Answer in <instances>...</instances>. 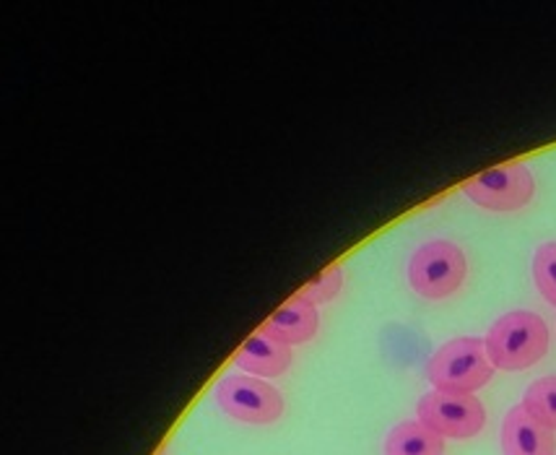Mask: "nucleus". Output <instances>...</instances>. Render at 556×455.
<instances>
[{"label": "nucleus", "instance_id": "f257e3e1", "mask_svg": "<svg viewBox=\"0 0 556 455\" xmlns=\"http://www.w3.org/2000/svg\"><path fill=\"white\" fill-rule=\"evenodd\" d=\"M486 354L494 369L505 372H522L533 367L548 352V326L541 315L531 309H513L505 313L494 326L489 328Z\"/></svg>", "mask_w": 556, "mask_h": 455}, {"label": "nucleus", "instance_id": "f03ea898", "mask_svg": "<svg viewBox=\"0 0 556 455\" xmlns=\"http://www.w3.org/2000/svg\"><path fill=\"white\" fill-rule=\"evenodd\" d=\"M494 375V365L486 354L484 339L460 336L450 339L427 362V380L434 391L473 395L486 386Z\"/></svg>", "mask_w": 556, "mask_h": 455}, {"label": "nucleus", "instance_id": "7ed1b4c3", "mask_svg": "<svg viewBox=\"0 0 556 455\" xmlns=\"http://www.w3.org/2000/svg\"><path fill=\"white\" fill-rule=\"evenodd\" d=\"M468 276L466 253L450 240H429L408 261V283L424 300H447Z\"/></svg>", "mask_w": 556, "mask_h": 455}, {"label": "nucleus", "instance_id": "20e7f679", "mask_svg": "<svg viewBox=\"0 0 556 455\" xmlns=\"http://www.w3.org/2000/svg\"><path fill=\"white\" fill-rule=\"evenodd\" d=\"M214 399L224 414L244 425H276L283 417V395L253 375H227L214 388Z\"/></svg>", "mask_w": 556, "mask_h": 455}, {"label": "nucleus", "instance_id": "39448f33", "mask_svg": "<svg viewBox=\"0 0 556 455\" xmlns=\"http://www.w3.org/2000/svg\"><path fill=\"white\" fill-rule=\"evenodd\" d=\"M463 193L471 198L476 206L509 214V211L526 208L533 201L535 180L526 164L515 162L471 177L463 185Z\"/></svg>", "mask_w": 556, "mask_h": 455}, {"label": "nucleus", "instance_id": "423d86ee", "mask_svg": "<svg viewBox=\"0 0 556 455\" xmlns=\"http://www.w3.org/2000/svg\"><path fill=\"white\" fill-rule=\"evenodd\" d=\"M416 412L421 425L450 440H471L486 425V408L476 395L432 391L419 401Z\"/></svg>", "mask_w": 556, "mask_h": 455}, {"label": "nucleus", "instance_id": "0eeeda50", "mask_svg": "<svg viewBox=\"0 0 556 455\" xmlns=\"http://www.w3.org/2000/svg\"><path fill=\"white\" fill-rule=\"evenodd\" d=\"M502 453L505 455H556L554 430L541 425L526 408L513 406L502 421Z\"/></svg>", "mask_w": 556, "mask_h": 455}, {"label": "nucleus", "instance_id": "6e6552de", "mask_svg": "<svg viewBox=\"0 0 556 455\" xmlns=\"http://www.w3.org/2000/svg\"><path fill=\"white\" fill-rule=\"evenodd\" d=\"M294 362L291 346L268 336L266 331H257L244 341L240 354L235 357V365L244 369L253 378H281Z\"/></svg>", "mask_w": 556, "mask_h": 455}, {"label": "nucleus", "instance_id": "1a4fd4ad", "mask_svg": "<svg viewBox=\"0 0 556 455\" xmlns=\"http://www.w3.org/2000/svg\"><path fill=\"white\" fill-rule=\"evenodd\" d=\"M320 328V313H317V305L307 302L304 296L294 294L281 309H276L270 318L263 323L261 331L281 341L287 346H296L309 341Z\"/></svg>", "mask_w": 556, "mask_h": 455}, {"label": "nucleus", "instance_id": "9d476101", "mask_svg": "<svg viewBox=\"0 0 556 455\" xmlns=\"http://www.w3.org/2000/svg\"><path fill=\"white\" fill-rule=\"evenodd\" d=\"M386 455H445V438L421 421H401L388 434Z\"/></svg>", "mask_w": 556, "mask_h": 455}, {"label": "nucleus", "instance_id": "9b49d317", "mask_svg": "<svg viewBox=\"0 0 556 455\" xmlns=\"http://www.w3.org/2000/svg\"><path fill=\"white\" fill-rule=\"evenodd\" d=\"M522 408L548 430H556V375L533 380L522 395Z\"/></svg>", "mask_w": 556, "mask_h": 455}, {"label": "nucleus", "instance_id": "f8f14e48", "mask_svg": "<svg viewBox=\"0 0 556 455\" xmlns=\"http://www.w3.org/2000/svg\"><path fill=\"white\" fill-rule=\"evenodd\" d=\"M533 281L548 305L556 307V242H544L533 255Z\"/></svg>", "mask_w": 556, "mask_h": 455}, {"label": "nucleus", "instance_id": "ddd939ff", "mask_svg": "<svg viewBox=\"0 0 556 455\" xmlns=\"http://www.w3.org/2000/svg\"><path fill=\"white\" fill-rule=\"evenodd\" d=\"M343 289V268L341 266H330L323 271L320 276H315L313 281H307V287L302 289L300 296H304L313 305H323V302L336 300Z\"/></svg>", "mask_w": 556, "mask_h": 455}]
</instances>
